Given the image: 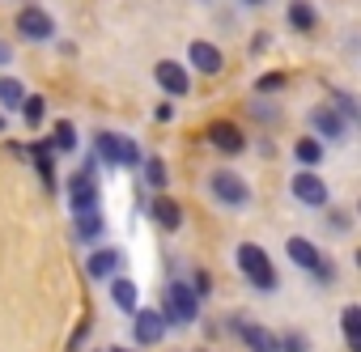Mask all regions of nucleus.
I'll return each mask as SVG.
<instances>
[{
    "label": "nucleus",
    "instance_id": "nucleus-1",
    "mask_svg": "<svg viewBox=\"0 0 361 352\" xmlns=\"http://www.w3.org/2000/svg\"><path fill=\"white\" fill-rule=\"evenodd\" d=\"M234 263H238V272H243V280H247L251 289H259V293H276V289H281L276 263L268 259V251H264V246L243 242V246L234 251Z\"/></svg>",
    "mask_w": 361,
    "mask_h": 352
},
{
    "label": "nucleus",
    "instance_id": "nucleus-2",
    "mask_svg": "<svg viewBox=\"0 0 361 352\" xmlns=\"http://www.w3.org/2000/svg\"><path fill=\"white\" fill-rule=\"evenodd\" d=\"M161 318H166V327L174 322V327H192L196 318H200V297H196V289H192V280H170L166 289H161V310H157Z\"/></svg>",
    "mask_w": 361,
    "mask_h": 352
},
{
    "label": "nucleus",
    "instance_id": "nucleus-3",
    "mask_svg": "<svg viewBox=\"0 0 361 352\" xmlns=\"http://www.w3.org/2000/svg\"><path fill=\"white\" fill-rule=\"evenodd\" d=\"M94 161L115 165V170H140V144L119 132H98L94 136Z\"/></svg>",
    "mask_w": 361,
    "mask_h": 352
},
{
    "label": "nucleus",
    "instance_id": "nucleus-4",
    "mask_svg": "<svg viewBox=\"0 0 361 352\" xmlns=\"http://www.w3.org/2000/svg\"><path fill=\"white\" fill-rule=\"evenodd\" d=\"M209 196L217 200V204H226V208H247L251 204V183L243 179L238 170H213L209 174Z\"/></svg>",
    "mask_w": 361,
    "mask_h": 352
},
{
    "label": "nucleus",
    "instance_id": "nucleus-5",
    "mask_svg": "<svg viewBox=\"0 0 361 352\" xmlns=\"http://www.w3.org/2000/svg\"><path fill=\"white\" fill-rule=\"evenodd\" d=\"M289 196L298 204H306V208H327L331 204V191H327V183L319 179L314 170H298L293 174V179H289Z\"/></svg>",
    "mask_w": 361,
    "mask_h": 352
},
{
    "label": "nucleus",
    "instance_id": "nucleus-6",
    "mask_svg": "<svg viewBox=\"0 0 361 352\" xmlns=\"http://www.w3.org/2000/svg\"><path fill=\"white\" fill-rule=\"evenodd\" d=\"M98 200H102L98 179H94L90 170H77L73 179H68V208H73L77 217H85V213H98Z\"/></svg>",
    "mask_w": 361,
    "mask_h": 352
},
{
    "label": "nucleus",
    "instance_id": "nucleus-7",
    "mask_svg": "<svg viewBox=\"0 0 361 352\" xmlns=\"http://www.w3.org/2000/svg\"><path fill=\"white\" fill-rule=\"evenodd\" d=\"M13 26H18V34H22L26 43H47V39H56V18H51L47 9H39V5H26Z\"/></svg>",
    "mask_w": 361,
    "mask_h": 352
},
{
    "label": "nucleus",
    "instance_id": "nucleus-8",
    "mask_svg": "<svg viewBox=\"0 0 361 352\" xmlns=\"http://www.w3.org/2000/svg\"><path fill=\"white\" fill-rule=\"evenodd\" d=\"M153 77H157V89H161L166 98H188V94H192V73L178 64V60H157Z\"/></svg>",
    "mask_w": 361,
    "mask_h": 352
},
{
    "label": "nucleus",
    "instance_id": "nucleus-9",
    "mask_svg": "<svg viewBox=\"0 0 361 352\" xmlns=\"http://www.w3.org/2000/svg\"><path fill=\"white\" fill-rule=\"evenodd\" d=\"M306 123H310V136L323 144V140H344L348 136V123L327 106V102H319V106H310V115H306Z\"/></svg>",
    "mask_w": 361,
    "mask_h": 352
},
{
    "label": "nucleus",
    "instance_id": "nucleus-10",
    "mask_svg": "<svg viewBox=\"0 0 361 352\" xmlns=\"http://www.w3.org/2000/svg\"><path fill=\"white\" fill-rule=\"evenodd\" d=\"M188 60H192V68H196V73H204V77H217V73H226V51H221L217 43L192 39V47H188Z\"/></svg>",
    "mask_w": 361,
    "mask_h": 352
},
{
    "label": "nucleus",
    "instance_id": "nucleus-11",
    "mask_svg": "<svg viewBox=\"0 0 361 352\" xmlns=\"http://www.w3.org/2000/svg\"><path fill=\"white\" fill-rule=\"evenodd\" d=\"M209 144H213V149H221V153H230V157H238V153L247 149V136H243V127H238V123L217 119V123H209Z\"/></svg>",
    "mask_w": 361,
    "mask_h": 352
},
{
    "label": "nucleus",
    "instance_id": "nucleus-12",
    "mask_svg": "<svg viewBox=\"0 0 361 352\" xmlns=\"http://www.w3.org/2000/svg\"><path fill=\"white\" fill-rule=\"evenodd\" d=\"M132 335H136V344H161L166 339V318L157 310H136L132 314Z\"/></svg>",
    "mask_w": 361,
    "mask_h": 352
},
{
    "label": "nucleus",
    "instance_id": "nucleus-13",
    "mask_svg": "<svg viewBox=\"0 0 361 352\" xmlns=\"http://www.w3.org/2000/svg\"><path fill=\"white\" fill-rule=\"evenodd\" d=\"M123 268V251H115V246H102V251H94L90 259H85V276L90 280H106V276H115Z\"/></svg>",
    "mask_w": 361,
    "mask_h": 352
},
{
    "label": "nucleus",
    "instance_id": "nucleus-14",
    "mask_svg": "<svg viewBox=\"0 0 361 352\" xmlns=\"http://www.w3.org/2000/svg\"><path fill=\"white\" fill-rule=\"evenodd\" d=\"M149 217H153V221H157V230H166V234L183 230V208H178L170 196H153V204H149Z\"/></svg>",
    "mask_w": 361,
    "mask_h": 352
},
{
    "label": "nucleus",
    "instance_id": "nucleus-15",
    "mask_svg": "<svg viewBox=\"0 0 361 352\" xmlns=\"http://www.w3.org/2000/svg\"><path fill=\"white\" fill-rule=\"evenodd\" d=\"M111 301H115L119 314H136V310H140V289H136L128 276H115V280H111Z\"/></svg>",
    "mask_w": 361,
    "mask_h": 352
},
{
    "label": "nucleus",
    "instance_id": "nucleus-16",
    "mask_svg": "<svg viewBox=\"0 0 361 352\" xmlns=\"http://www.w3.org/2000/svg\"><path fill=\"white\" fill-rule=\"evenodd\" d=\"M238 339H243L251 352H276V335H272L264 322H238Z\"/></svg>",
    "mask_w": 361,
    "mask_h": 352
},
{
    "label": "nucleus",
    "instance_id": "nucleus-17",
    "mask_svg": "<svg viewBox=\"0 0 361 352\" xmlns=\"http://www.w3.org/2000/svg\"><path fill=\"white\" fill-rule=\"evenodd\" d=\"M285 18H289V26H293L298 34H310V30L319 26V9L310 5V0H289V9H285Z\"/></svg>",
    "mask_w": 361,
    "mask_h": 352
},
{
    "label": "nucleus",
    "instance_id": "nucleus-18",
    "mask_svg": "<svg viewBox=\"0 0 361 352\" xmlns=\"http://www.w3.org/2000/svg\"><path fill=\"white\" fill-rule=\"evenodd\" d=\"M285 255H289L302 272H314V263L323 259V255H319V246H314L310 238H289V242H285Z\"/></svg>",
    "mask_w": 361,
    "mask_h": 352
},
{
    "label": "nucleus",
    "instance_id": "nucleus-19",
    "mask_svg": "<svg viewBox=\"0 0 361 352\" xmlns=\"http://www.w3.org/2000/svg\"><path fill=\"white\" fill-rule=\"evenodd\" d=\"M327 106H331V111H336V115H340L348 127L361 119V111H357V98H353L348 89H327Z\"/></svg>",
    "mask_w": 361,
    "mask_h": 352
},
{
    "label": "nucleus",
    "instance_id": "nucleus-20",
    "mask_svg": "<svg viewBox=\"0 0 361 352\" xmlns=\"http://www.w3.org/2000/svg\"><path fill=\"white\" fill-rule=\"evenodd\" d=\"M340 331H344V344L357 352L361 348V306H344L340 310Z\"/></svg>",
    "mask_w": 361,
    "mask_h": 352
},
{
    "label": "nucleus",
    "instance_id": "nucleus-21",
    "mask_svg": "<svg viewBox=\"0 0 361 352\" xmlns=\"http://www.w3.org/2000/svg\"><path fill=\"white\" fill-rule=\"evenodd\" d=\"M140 174H145V183L161 196L166 191V183H170V174H166V161L161 157H140Z\"/></svg>",
    "mask_w": 361,
    "mask_h": 352
},
{
    "label": "nucleus",
    "instance_id": "nucleus-22",
    "mask_svg": "<svg viewBox=\"0 0 361 352\" xmlns=\"http://www.w3.org/2000/svg\"><path fill=\"white\" fill-rule=\"evenodd\" d=\"M293 157L302 161V170H314V165L323 161V144H319L314 136H298V140H293Z\"/></svg>",
    "mask_w": 361,
    "mask_h": 352
},
{
    "label": "nucleus",
    "instance_id": "nucleus-23",
    "mask_svg": "<svg viewBox=\"0 0 361 352\" xmlns=\"http://www.w3.org/2000/svg\"><path fill=\"white\" fill-rule=\"evenodd\" d=\"M22 102H26V85L18 77H0V106H5V111H22Z\"/></svg>",
    "mask_w": 361,
    "mask_h": 352
},
{
    "label": "nucleus",
    "instance_id": "nucleus-24",
    "mask_svg": "<svg viewBox=\"0 0 361 352\" xmlns=\"http://www.w3.org/2000/svg\"><path fill=\"white\" fill-rule=\"evenodd\" d=\"M47 144H51V153H73V149H77V127H73L68 119H60Z\"/></svg>",
    "mask_w": 361,
    "mask_h": 352
},
{
    "label": "nucleus",
    "instance_id": "nucleus-25",
    "mask_svg": "<svg viewBox=\"0 0 361 352\" xmlns=\"http://www.w3.org/2000/svg\"><path fill=\"white\" fill-rule=\"evenodd\" d=\"M102 234H106L102 213H85V217H77V238H81V242H98Z\"/></svg>",
    "mask_w": 361,
    "mask_h": 352
},
{
    "label": "nucleus",
    "instance_id": "nucleus-26",
    "mask_svg": "<svg viewBox=\"0 0 361 352\" xmlns=\"http://www.w3.org/2000/svg\"><path fill=\"white\" fill-rule=\"evenodd\" d=\"M22 111H26V123H30V127H39V123H43V111H47V106H43V98H39V94H26Z\"/></svg>",
    "mask_w": 361,
    "mask_h": 352
},
{
    "label": "nucleus",
    "instance_id": "nucleus-27",
    "mask_svg": "<svg viewBox=\"0 0 361 352\" xmlns=\"http://www.w3.org/2000/svg\"><path fill=\"white\" fill-rule=\"evenodd\" d=\"M276 352H310V344H306L302 331H285V339L276 344Z\"/></svg>",
    "mask_w": 361,
    "mask_h": 352
},
{
    "label": "nucleus",
    "instance_id": "nucleus-28",
    "mask_svg": "<svg viewBox=\"0 0 361 352\" xmlns=\"http://www.w3.org/2000/svg\"><path fill=\"white\" fill-rule=\"evenodd\" d=\"M285 81H289V77H285V73H268V77H259V81H255V94H259V98H264V94H272V89H281V85H285Z\"/></svg>",
    "mask_w": 361,
    "mask_h": 352
},
{
    "label": "nucleus",
    "instance_id": "nucleus-29",
    "mask_svg": "<svg viewBox=\"0 0 361 352\" xmlns=\"http://www.w3.org/2000/svg\"><path fill=\"white\" fill-rule=\"evenodd\" d=\"M310 276H314V280H319V284H331V280H336V268H331V259H319V263H314V272H310Z\"/></svg>",
    "mask_w": 361,
    "mask_h": 352
},
{
    "label": "nucleus",
    "instance_id": "nucleus-30",
    "mask_svg": "<svg viewBox=\"0 0 361 352\" xmlns=\"http://www.w3.org/2000/svg\"><path fill=\"white\" fill-rule=\"evenodd\" d=\"M85 335H90V322H81V327H77V331H73V339H68V348H73V352H77V348H81V344H85Z\"/></svg>",
    "mask_w": 361,
    "mask_h": 352
},
{
    "label": "nucleus",
    "instance_id": "nucleus-31",
    "mask_svg": "<svg viewBox=\"0 0 361 352\" xmlns=\"http://www.w3.org/2000/svg\"><path fill=\"white\" fill-rule=\"evenodd\" d=\"M331 230L336 234H348V213H331Z\"/></svg>",
    "mask_w": 361,
    "mask_h": 352
},
{
    "label": "nucleus",
    "instance_id": "nucleus-32",
    "mask_svg": "<svg viewBox=\"0 0 361 352\" xmlns=\"http://www.w3.org/2000/svg\"><path fill=\"white\" fill-rule=\"evenodd\" d=\"M5 64H13V51H9V43H0V68Z\"/></svg>",
    "mask_w": 361,
    "mask_h": 352
},
{
    "label": "nucleus",
    "instance_id": "nucleus-33",
    "mask_svg": "<svg viewBox=\"0 0 361 352\" xmlns=\"http://www.w3.org/2000/svg\"><path fill=\"white\" fill-rule=\"evenodd\" d=\"M243 5H268V0H243Z\"/></svg>",
    "mask_w": 361,
    "mask_h": 352
},
{
    "label": "nucleus",
    "instance_id": "nucleus-34",
    "mask_svg": "<svg viewBox=\"0 0 361 352\" xmlns=\"http://www.w3.org/2000/svg\"><path fill=\"white\" fill-rule=\"evenodd\" d=\"M0 132H5V115H0Z\"/></svg>",
    "mask_w": 361,
    "mask_h": 352
},
{
    "label": "nucleus",
    "instance_id": "nucleus-35",
    "mask_svg": "<svg viewBox=\"0 0 361 352\" xmlns=\"http://www.w3.org/2000/svg\"><path fill=\"white\" fill-rule=\"evenodd\" d=\"M115 352H123V348H115Z\"/></svg>",
    "mask_w": 361,
    "mask_h": 352
}]
</instances>
